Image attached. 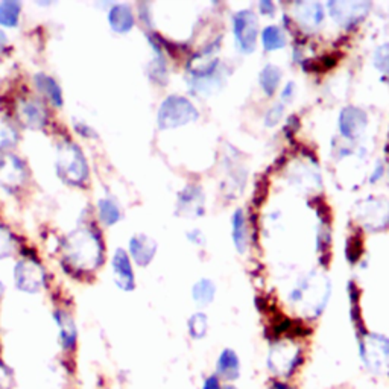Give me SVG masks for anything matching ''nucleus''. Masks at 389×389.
<instances>
[{"label": "nucleus", "instance_id": "f257e3e1", "mask_svg": "<svg viewBox=\"0 0 389 389\" xmlns=\"http://www.w3.org/2000/svg\"><path fill=\"white\" fill-rule=\"evenodd\" d=\"M63 256L73 270L92 271L102 260V243L92 230L81 229L70 233L63 243Z\"/></svg>", "mask_w": 389, "mask_h": 389}, {"label": "nucleus", "instance_id": "f03ea898", "mask_svg": "<svg viewBox=\"0 0 389 389\" xmlns=\"http://www.w3.org/2000/svg\"><path fill=\"white\" fill-rule=\"evenodd\" d=\"M330 297V285L326 279H315L307 277L301 279L297 286L290 290L289 301L292 304L303 306L307 315H312L313 318H318L326 307Z\"/></svg>", "mask_w": 389, "mask_h": 389}, {"label": "nucleus", "instance_id": "7ed1b4c3", "mask_svg": "<svg viewBox=\"0 0 389 389\" xmlns=\"http://www.w3.org/2000/svg\"><path fill=\"white\" fill-rule=\"evenodd\" d=\"M304 362L303 350L298 345L286 344L285 340H277L267 354V368L275 376L274 379L289 380L295 374Z\"/></svg>", "mask_w": 389, "mask_h": 389}, {"label": "nucleus", "instance_id": "20e7f679", "mask_svg": "<svg viewBox=\"0 0 389 389\" xmlns=\"http://www.w3.org/2000/svg\"><path fill=\"white\" fill-rule=\"evenodd\" d=\"M359 354L370 372H389V338L379 333H365L359 340Z\"/></svg>", "mask_w": 389, "mask_h": 389}, {"label": "nucleus", "instance_id": "39448f33", "mask_svg": "<svg viewBox=\"0 0 389 389\" xmlns=\"http://www.w3.org/2000/svg\"><path fill=\"white\" fill-rule=\"evenodd\" d=\"M58 174L69 184H83L87 178V163L75 143L63 142L58 146V158H56Z\"/></svg>", "mask_w": 389, "mask_h": 389}, {"label": "nucleus", "instance_id": "423d86ee", "mask_svg": "<svg viewBox=\"0 0 389 389\" xmlns=\"http://www.w3.org/2000/svg\"><path fill=\"white\" fill-rule=\"evenodd\" d=\"M197 117L198 113L188 99L181 96H169L160 107L158 125L160 128H175L189 124Z\"/></svg>", "mask_w": 389, "mask_h": 389}, {"label": "nucleus", "instance_id": "0eeeda50", "mask_svg": "<svg viewBox=\"0 0 389 389\" xmlns=\"http://www.w3.org/2000/svg\"><path fill=\"white\" fill-rule=\"evenodd\" d=\"M15 286L26 294H38L44 286V271L35 260L24 258L15 265L14 270Z\"/></svg>", "mask_w": 389, "mask_h": 389}, {"label": "nucleus", "instance_id": "6e6552de", "mask_svg": "<svg viewBox=\"0 0 389 389\" xmlns=\"http://www.w3.org/2000/svg\"><path fill=\"white\" fill-rule=\"evenodd\" d=\"M233 29L240 51L245 53L253 52L257 43V19L254 13H238L233 19Z\"/></svg>", "mask_w": 389, "mask_h": 389}, {"label": "nucleus", "instance_id": "1a4fd4ad", "mask_svg": "<svg viewBox=\"0 0 389 389\" xmlns=\"http://www.w3.org/2000/svg\"><path fill=\"white\" fill-rule=\"evenodd\" d=\"M26 178V167L23 161L13 154L0 156V185L8 190L20 188Z\"/></svg>", "mask_w": 389, "mask_h": 389}, {"label": "nucleus", "instance_id": "9d476101", "mask_svg": "<svg viewBox=\"0 0 389 389\" xmlns=\"http://www.w3.org/2000/svg\"><path fill=\"white\" fill-rule=\"evenodd\" d=\"M242 365L238 353L231 348H224L216 361L215 374L222 380V383H233L240 377Z\"/></svg>", "mask_w": 389, "mask_h": 389}, {"label": "nucleus", "instance_id": "9b49d317", "mask_svg": "<svg viewBox=\"0 0 389 389\" xmlns=\"http://www.w3.org/2000/svg\"><path fill=\"white\" fill-rule=\"evenodd\" d=\"M113 274H115L116 285L125 292H131L135 288V277L131 267V262L124 249H117L113 257Z\"/></svg>", "mask_w": 389, "mask_h": 389}, {"label": "nucleus", "instance_id": "f8f14e48", "mask_svg": "<svg viewBox=\"0 0 389 389\" xmlns=\"http://www.w3.org/2000/svg\"><path fill=\"white\" fill-rule=\"evenodd\" d=\"M329 8L331 11V17L342 26H348L354 22H359L367 14L370 5L358 2H331L329 3Z\"/></svg>", "mask_w": 389, "mask_h": 389}, {"label": "nucleus", "instance_id": "ddd939ff", "mask_svg": "<svg viewBox=\"0 0 389 389\" xmlns=\"http://www.w3.org/2000/svg\"><path fill=\"white\" fill-rule=\"evenodd\" d=\"M365 126H367V115L359 108L348 107L344 108L340 113L339 117V128L340 133H342L348 139H356L359 137Z\"/></svg>", "mask_w": 389, "mask_h": 389}, {"label": "nucleus", "instance_id": "4468645a", "mask_svg": "<svg viewBox=\"0 0 389 389\" xmlns=\"http://www.w3.org/2000/svg\"><path fill=\"white\" fill-rule=\"evenodd\" d=\"M204 212V193L198 185H188L178 198V215L199 216Z\"/></svg>", "mask_w": 389, "mask_h": 389}, {"label": "nucleus", "instance_id": "2eb2a0df", "mask_svg": "<svg viewBox=\"0 0 389 389\" xmlns=\"http://www.w3.org/2000/svg\"><path fill=\"white\" fill-rule=\"evenodd\" d=\"M385 204L382 199H368L362 204V221L370 229H382L389 224V207H385Z\"/></svg>", "mask_w": 389, "mask_h": 389}, {"label": "nucleus", "instance_id": "dca6fc26", "mask_svg": "<svg viewBox=\"0 0 389 389\" xmlns=\"http://www.w3.org/2000/svg\"><path fill=\"white\" fill-rule=\"evenodd\" d=\"M129 251H131V256L137 265L146 266L151 263L154 256H156L157 243L154 239L146 236V234H135L129 242Z\"/></svg>", "mask_w": 389, "mask_h": 389}, {"label": "nucleus", "instance_id": "f3484780", "mask_svg": "<svg viewBox=\"0 0 389 389\" xmlns=\"http://www.w3.org/2000/svg\"><path fill=\"white\" fill-rule=\"evenodd\" d=\"M53 320L56 321L60 327V344L64 350H73L76 345L78 339V330L75 326V321L72 320V316L64 311H56L53 313Z\"/></svg>", "mask_w": 389, "mask_h": 389}, {"label": "nucleus", "instance_id": "a211bd4d", "mask_svg": "<svg viewBox=\"0 0 389 389\" xmlns=\"http://www.w3.org/2000/svg\"><path fill=\"white\" fill-rule=\"evenodd\" d=\"M19 116L23 124L31 128H42L46 124V111L43 105L37 101H22Z\"/></svg>", "mask_w": 389, "mask_h": 389}, {"label": "nucleus", "instance_id": "6ab92c4d", "mask_svg": "<svg viewBox=\"0 0 389 389\" xmlns=\"http://www.w3.org/2000/svg\"><path fill=\"white\" fill-rule=\"evenodd\" d=\"M108 22L111 28L117 32H126L133 28L134 15L131 8L125 3H117L108 13Z\"/></svg>", "mask_w": 389, "mask_h": 389}, {"label": "nucleus", "instance_id": "aec40b11", "mask_svg": "<svg viewBox=\"0 0 389 389\" xmlns=\"http://www.w3.org/2000/svg\"><path fill=\"white\" fill-rule=\"evenodd\" d=\"M297 20L303 23V26L316 28L324 20V10L320 3H297Z\"/></svg>", "mask_w": 389, "mask_h": 389}, {"label": "nucleus", "instance_id": "412c9836", "mask_svg": "<svg viewBox=\"0 0 389 389\" xmlns=\"http://www.w3.org/2000/svg\"><path fill=\"white\" fill-rule=\"evenodd\" d=\"M192 295L198 306H201V307L210 306L213 303L215 295H216L215 283L208 279H202V280L197 281L192 289Z\"/></svg>", "mask_w": 389, "mask_h": 389}, {"label": "nucleus", "instance_id": "4be33fe9", "mask_svg": "<svg viewBox=\"0 0 389 389\" xmlns=\"http://www.w3.org/2000/svg\"><path fill=\"white\" fill-rule=\"evenodd\" d=\"M37 87L40 88V92L44 93L47 96V99H51V102L56 107H61L63 105V93L60 85L55 83V79L44 75V73H38L35 76Z\"/></svg>", "mask_w": 389, "mask_h": 389}, {"label": "nucleus", "instance_id": "5701e85b", "mask_svg": "<svg viewBox=\"0 0 389 389\" xmlns=\"http://www.w3.org/2000/svg\"><path fill=\"white\" fill-rule=\"evenodd\" d=\"M233 240L238 251L245 253V249L248 247V231H247L245 216H243L242 210H236L233 215Z\"/></svg>", "mask_w": 389, "mask_h": 389}, {"label": "nucleus", "instance_id": "b1692460", "mask_svg": "<svg viewBox=\"0 0 389 389\" xmlns=\"http://www.w3.org/2000/svg\"><path fill=\"white\" fill-rule=\"evenodd\" d=\"M262 42L266 51H277L286 46V35L279 26H267L262 32Z\"/></svg>", "mask_w": 389, "mask_h": 389}, {"label": "nucleus", "instance_id": "393cba45", "mask_svg": "<svg viewBox=\"0 0 389 389\" xmlns=\"http://www.w3.org/2000/svg\"><path fill=\"white\" fill-rule=\"evenodd\" d=\"M22 3L15 0H5L0 3V24L3 26H17Z\"/></svg>", "mask_w": 389, "mask_h": 389}, {"label": "nucleus", "instance_id": "a878e982", "mask_svg": "<svg viewBox=\"0 0 389 389\" xmlns=\"http://www.w3.org/2000/svg\"><path fill=\"white\" fill-rule=\"evenodd\" d=\"M188 330L192 339L199 340L204 339L208 333V320L204 312H197L193 313L189 321H188Z\"/></svg>", "mask_w": 389, "mask_h": 389}, {"label": "nucleus", "instance_id": "bb28decb", "mask_svg": "<svg viewBox=\"0 0 389 389\" xmlns=\"http://www.w3.org/2000/svg\"><path fill=\"white\" fill-rule=\"evenodd\" d=\"M280 79H281L280 69L277 66H272V64H267L260 73V85L265 90V93L274 94V92L277 90V87L280 84Z\"/></svg>", "mask_w": 389, "mask_h": 389}, {"label": "nucleus", "instance_id": "cd10ccee", "mask_svg": "<svg viewBox=\"0 0 389 389\" xmlns=\"http://www.w3.org/2000/svg\"><path fill=\"white\" fill-rule=\"evenodd\" d=\"M97 206H99L101 219L105 224L113 225L120 219V210L115 201H111L110 198H104V199H99Z\"/></svg>", "mask_w": 389, "mask_h": 389}, {"label": "nucleus", "instance_id": "c85d7f7f", "mask_svg": "<svg viewBox=\"0 0 389 389\" xmlns=\"http://www.w3.org/2000/svg\"><path fill=\"white\" fill-rule=\"evenodd\" d=\"M17 142V131L6 119L0 117V149L10 148Z\"/></svg>", "mask_w": 389, "mask_h": 389}, {"label": "nucleus", "instance_id": "c756f323", "mask_svg": "<svg viewBox=\"0 0 389 389\" xmlns=\"http://www.w3.org/2000/svg\"><path fill=\"white\" fill-rule=\"evenodd\" d=\"M14 251V239L13 234L5 226L0 225V258L11 256Z\"/></svg>", "mask_w": 389, "mask_h": 389}, {"label": "nucleus", "instance_id": "7c9ffc66", "mask_svg": "<svg viewBox=\"0 0 389 389\" xmlns=\"http://www.w3.org/2000/svg\"><path fill=\"white\" fill-rule=\"evenodd\" d=\"M374 64L380 72L388 73L389 75V43L377 49L374 55Z\"/></svg>", "mask_w": 389, "mask_h": 389}, {"label": "nucleus", "instance_id": "2f4dec72", "mask_svg": "<svg viewBox=\"0 0 389 389\" xmlns=\"http://www.w3.org/2000/svg\"><path fill=\"white\" fill-rule=\"evenodd\" d=\"M14 372L5 363L0 362V389H13Z\"/></svg>", "mask_w": 389, "mask_h": 389}, {"label": "nucleus", "instance_id": "473e14b6", "mask_svg": "<svg viewBox=\"0 0 389 389\" xmlns=\"http://www.w3.org/2000/svg\"><path fill=\"white\" fill-rule=\"evenodd\" d=\"M283 116V105L281 104H275L274 107H271L266 113V117H265V125L266 126H274L279 124V120Z\"/></svg>", "mask_w": 389, "mask_h": 389}, {"label": "nucleus", "instance_id": "72a5a7b5", "mask_svg": "<svg viewBox=\"0 0 389 389\" xmlns=\"http://www.w3.org/2000/svg\"><path fill=\"white\" fill-rule=\"evenodd\" d=\"M348 258H350L351 262H356L358 258L361 257V239L359 238H351L350 243H348Z\"/></svg>", "mask_w": 389, "mask_h": 389}, {"label": "nucleus", "instance_id": "f704fd0d", "mask_svg": "<svg viewBox=\"0 0 389 389\" xmlns=\"http://www.w3.org/2000/svg\"><path fill=\"white\" fill-rule=\"evenodd\" d=\"M222 380L219 379L216 374H210L204 379V382H202L201 389H222Z\"/></svg>", "mask_w": 389, "mask_h": 389}, {"label": "nucleus", "instance_id": "c9c22d12", "mask_svg": "<svg viewBox=\"0 0 389 389\" xmlns=\"http://www.w3.org/2000/svg\"><path fill=\"white\" fill-rule=\"evenodd\" d=\"M267 389H299L294 385H290L288 380H280V379H272L271 380V383L270 386H267Z\"/></svg>", "mask_w": 389, "mask_h": 389}, {"label": "nucleus", "instance_id": "e433bc0d", "mask_svg": "<svg viewBox=\"0 0 389 389\" xmlns=\"http://www.w3.org/2000/svg\"><path fill=\"white\" fill-rule=\"evenodd\" d=\"M294 94H295V84L294 83H288L286 87L283 88V93H281V97H283V101H292L294 99Z\"/></svg>", "mask_w": 389, "mask_h": 389}, {"label": "nucleus", "instance_id": "4c0bfd02", "mask_svg": "<svg viewBox=\"0 0 389 389\" xmlns=\"http://www.w3.org/2000/svg\"><path fill=\"white\" fill-rule=\"evenodd\" d=\"M188 238H189L190 242L194 243V245H202V243H204V238H202V234H201L199 230H193V231H190V233L188 234Z\"/></svg>", "mask_w": 389, "mask_h": 389}, {"label": "nucleus", "instance_id": "58836bf2", "mask_svg": "<svg viewBox=\"0 0 389 389\" xmlns=\"http://www.w3.org/2000/svg\"><path fill=\"white\" fill-rule=\"evenodd\" d=\"M260 10L265 14H272L274 10H275V6L271 2H260Z\"/></svg>", "mask_w": 389, "mask_h": 389}, {"label": "nucleus", "instance_id": "ea45409f", "mask_svg": "<svg viewBox=\"0 0 389 389\" xmlns=\"http://www.w3.org/2000/svg\"><path fill=\"white\" fill-rule=\"evenodd\" d=\"M382 170H383V167H382V166H379V167L376 169L374 175H372V176H371V181H376V180H379V178H380V176H382V174H383V172H382Z\"/></svg>", "mask_w": 389, "mask_h": 389}, {"label": "nucleus", "instance_id": "a19ab883", "mask_svg": "<svg viewBox=\"0 0 389 389\" xmlns=\"http://www.w3.org/2000/svg\"><path fill=\"white\" fill-rule=\"evenodd\" d=\"M6 44V35H5V32L0 29V49H3Z\"/></svg>", "mask_w": 389, "mask_h": 389}, {"label": "nucleus", "instance_id": "79ce46f5", "mask_svg": "<svg viewBox=\"0 0 389 389\" xmlns=\"http://www.w3.org/2000/svg\"><path fill=\"white\" fill-rule=\"evenodd\" d=\"M222 389H239V388L236 385H233V383H224Z\"/></svg>", "mask_w": 389, "mask_h": 389}, {"label": "nucleus", "instance_id": "37998d69", "mask_svg": "<svg viewBox=\"0 0 389 389\" xmlns=\"http://www.w3.org/2000/svg\"><path fill=\"white\" fill-rule=\"evenodd\" d=\"M2 294H3V285L0 283V297H2Z\"/></svg>", "mask_w": 389, "mask_h": 389}]
</instances>
